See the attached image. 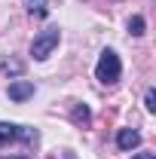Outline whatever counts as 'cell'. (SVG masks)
<instances>
[{"instance_id":"cell-9","label":"cell","mask_w":156,"mask_h":159,"mask_svg":"<svg viewBox=\"0 0 156 159\" xmlns=\"http://www.w3.org/2000/svg\"><path fill=\"white\" fill-rule=\"evenodd\" d=\"M144 28H147V25H144V19H141V16H132V19H129V31H132L135 37H141V34H144Z\"/></svg>"},{"instance_id":"cell-7","label":"cell","mask_w":156,"mask_h":159,"mask_svg":"<svg viewBox=\"0 0 156 159\" xmlns=\"http://www.w3.org/2000/svg\"><path fill=\"white\" fill-rule=\"evenodd\" d=\"M28 12L37 16V19H43L49 12V0H28Z\"/></svg>"},{"instance_id":"cell-8","label":"cell","mask_w":156,"mask_h":159,"mask_svg":"<svg viewBox=\"0 0 156 159\" xmlns=\"http://www.w3.org/2000/svg\"><path fill=\"white\" fill-rule=\"evenodd\" d=\"M0 70H3V74H21V61H16V58H0Z\"/></svg>"},{"instance_id":"cell-3","label":"cell","mask_w":156,"mask_h":159,"mask_svg":"<svg viewBox=\"0 0 156 159\" xmlns=\"http://www.w3.org/2000/svg\"><path fill=\"white\" fill-rule=\"evenodd\" d=\"M31 95H34V83H28V80L9 83V98H12V101H28Z\"/></svg>"},{"instance_id":"cell-12","label":"cell","mask_w":156,"mask_h":159,"mask_svg":"<svg viewBox=\"0 0 156 159\" xmlns=\"http://www.w3.org/2000/svg\"><path fill=\"white\" fill-rule=\"evenodd\" d=\"M49 159H58V156H49ZM61 159H74V153H64Z\"/></svg>"},{"instance_id":"cell-1","label":"cell","mask_w":156,"mask_h":159,"mask_svg":"<svg viewBox=\"0 0 156 159\" xmlns=\"http://www.w3.org/2000/svg\"><path fill=\"white\" fill-rule=\"evenodd\" d=\"M122 74V64H119V55L113 49H104L101 58H98V67H95V77L104 83V86H113Z\"/></svg>"},{"instance_id":"cell-13","label":"cell","mask_w":156,"mask_h":159,"mask_svg":"<svg viewBox=\"0 0 156 159\" xmlns=\"http://www.w3.org/2000/svg\"><path fill=\"white\" fill-rule=\"evenodd\" d=\"M16 159H25V156H16Z\"/></svg>"},{"instance_id":"cell-4","label":"cell","mask_w":156,"mask_h":159,"mask_svg":"<svg viewBox=\"0 0 156 159\" xmlns=\"http://www.w3.org/2000/svg\"><path fill=\"white\" fill-rule=\"evenodd\" d=\"M138 144H141V135H138L135 129H119L117 132V147L119 150H132Z\"/></svg>"},{"instance_id":"cell-5","label":"cell","mask_w":156,"mask_h":159,"mask_svg":"<svg viewBox=\"0 0 156 159\" xmlns=\"http://www.w3.org/2000/svg\"><path fill=\"white\" fill-rule=\"evenodd\" d=\"M16 138H19V125L16 122H0V147L3 144H12Z\"/></svg>"},{"instance_id":"cell-6","label":"cell","mask_w":156,"mask_h":159,"mask_svg":"<svg viewBox=\"0 0 156 159\" xmlns=\"http://www.w3.org/2000/svg\"><path fill=\"white\" fill-rule=\"evenodd\" d=\"M71 119H74L77 125H89L92 113H89V107H86V104H74V113H71Z\"/></svg>"},{"instance_id":"cell-10","label":"cell","mask_w":156,"mask_h":159,"mask_svg":"<svg viewBox=\"0 0 156 159\" xmlns=\"http://www.w3.org/2000/svg\"><path fill=\"white\" fill-rule=\"evenodd\" d=\"M144 104H147V110H150V113L156 110V92H153V89H147V95H144Z\"/></svg>"},{"instance_id":"cell-11","label":"cell","mask_w":156,"mask_h":159,"mask_svg":"<svg viewBox=\"0 0 156 159\" xmlns=\"http://www.w3.org/2000/svg\"><path fill=\"white\" fill-rule=\"evenodd\" d=\"M135 159H156V153H138Z\"/></svg>"},{"instance_id":"cell-2","label":"cell","mask_w":156,"mask_h":159,"mask_svg":"<svg viewBox=\"0 0 156 159\" xmlns=\"http://www.w3.org/2000/svg\"><path fill=\"white\" fill-rule=\"evenodd\" d=\"M58 40H61L58 28H46V31H40V37H34V43H31V55H34L37 61L49 58L52 49L58 46Z\"/></svg>"}]
</instances>
